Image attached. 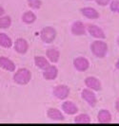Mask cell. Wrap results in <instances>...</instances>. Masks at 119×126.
Returning <instances> with one entry per match:
<instances>
[{
    "label": "cell",
    "instance_id": "30bf717a",
    "mask_svg": "<svg viewBox=\"0 0 119 126\" xmlns=\"http://www.w3.org/2000/svg\"><path fill=\"white\" fill-rule=\"evenodd\" d=\"M14 49L19 54H25L29 49V44L24 38H18L14 42Z\"/></svg>",
    "mask_w": 119,
    "mask_h": 126
},
{
    "label": "cell",
    "instance_id": "6da1fadb",
    "mask_svg": "<svg viewBox=\"0 0 119 126\" xmlns=\"http://www.w3.org/2000/svg\"><path fill=\"white\" fill-rule=\"evenodd\" d=\"M31 80V71L27 68H20L13 75L14 82H16L17 84H20V85H25L27 83H29Z\"/></svg>",
    "mask_w": 119,
    "mask_h": 126
},
{
    "label": "cell",
    "instance_id": "9c48e42d",
    "mask_svg": "<svg viewBox=\"0 0 119 126\" xmlns=\"http://www.w3.org/2000/svg\"><path fill=\"white\" fill-rule=\"evenodd\" d=\"M47 117H48V119L54 120V121H64L65 120V116L63 115L62 112L58 109H55V108L48 109Z\"/></svg>",
    "mask_w": 119,
    "mask_h": 126
},
{
    "label": "cell",
    "instance_id": "d6986e66",
    "mask_svg": "<svg viewBox=\"0 0 119 126\" xmlns=\"http://www.w3.org/2000/svg\"><path fill=\"white\" fill-rule=\"evenodd\" d=\"M0 46L2 47L9 48L13 46V42L11 40V38L7 35L6 33H0Z\"/></svg>",
    "mask_w": 119,
    "mask_h": 126
},
{
    "label": "cell",
    "instance_id": "cb8c5ba5",
    "mask_svg": "<svg viewBox=\"0 0 119 126\" xmlns=\"http://www.w3.org/2000/svg\"><path fill=\"white\" fill-rule=\"evenodd\" d=\"M111 11L119 13V0H113L111 2Z\"/></svg>",
    "mask_w": 119,
    "mask_h": 126
},
{
    "label": "cell",
    "instance_id": "277c9868",
    "mask_svg": "<svg viewBox=\"0 0 119 126\" xmlns=\"http://www.w3.org/2000/svg\"><path fill=\"white\" fill-rule=\"evenodd\" d=\"M70 90L69 86L65 85V84H59V85H56L54 86V88L52 90V93H53V96L58 99V100H66L68 97L70 96Z\"/></svg>",
    "mask_w": 119,
    "mask_h": 126
},
{
    "label": "cell",
    "instance_id": "ac0fdd59",
    "mask_svg": "<svg viewBox=\"0 0 119 126\" xmlns=\"http://www.w3.org/2000/svg\"><path fill=\"white\" fill-rule=\"evenodd\" d=\"M34 63H35V65L37 67H39L40 69H43V70H45L46 68H48L50 66L49 61L45 57H42V56L34 57Z\"/></svg>",
    "mask_w": 119,
    "mask_h": 126
},
{
    "label": "cell",
    "instance_id": "d4e9b609",
    "mask_svg": "<svg viewBox=\"0 0 119 126\" xmlns=\"http://www.w3.org/2000/svg\"><path fill=\"white\" fill-rule=\"evenodd\" d=\"M112 0H96V3L99 5V6H107L111 3Z\"/></svg>",
    "mask_w": 119,
    "mask_h": 126
},
{
    "label": "cell",
    "instance_id": "7a4b0ae2",
    "mask_svg": "<svg viewBox=\"0 0 119 126\" xmlns=\"http://www.w3.org/2000/svg\"><path fill=\"white\" fill-rule=\"evenodd\" d=\"M91 50L95 57L103 58L108 52V45L101 40H96L91 45Z\"/></svg>",
    "mask_w": 119,
    "mask_h": 126
},
{
    "label": "cell",
    "instance_id": "7c38bea8",
    "mask_svg": "<svg viewBox=\"0 0 119 126\" xmlns=\"http://www.w3.org/2000/svg\"><path fill=\"white\" fill-rule=\"evenodd\" d=\"M87 32V29L84 25V23H82L80 21H76L71 26V33L76 36H80V35H85Z\"/></svg>",
    "mask_w": 119,
    "mask_h": 126
},
{
    "label": "cell",
    "instance_id": "484cf974",
    "mask_svg": "<svg viewBox=\"0 0 119 126\" xmlns=\"http://www.w3.org/2000/svg\"><path fill=\"white\" fill-rule=\"evenodd\" d=\"M115 109H116V111L119 113V98L115 101Z\"/></svg>",
    "mask_w": 119,
    "mask_h": 126
},
{
    "label": "cell",
    "instance_id": "4316f807",
    "mask_svg": "<svg viewBox=\"0 0 119 126\" xmlns=\"http://www.w3.org/2000/svg\"><path fill=\"white\" fill-rule=\"evenodd\" d=\"M115 66H116V68H117V69H119V60L116 62V63H115Z\"/></svg>",
    "mask_w": 119,
    "mask_h": 126
},
{
    "label": "cell",
    "instance_id": "3957f363",
    "mask_svg": "<svg viewBox=\"0 0 119 126\" xmlns=\"http://www.w3.org/2000/svg\"><path fill=\"white\" fill-rule=\"evenodd\" d=\"M56 37V31L52 27H45L41 31V39L44 43L50 44L54 41Z\"/></svg>",
    "mask_w": 119,
    "mask_h": 126
},
{
    "label": "cell",
    "instance_id": "4fadbf2b",
    "mask_svg": "<svg viewBox=\"0 0 119 126\" xmlns=\"http://www.w3.org/2000/svg\"><path fill=\"white\" fill-rule=\"evenodd\" d=\"M58 75V69L55 65H50L48 68L43 70V77L48 81H53Z\"/></svg>",
    "mask_w": 119,
    "mask_h": 126
},
{
    "label": "cell",
    "instance_id": "9a60e30c",
    "mask_svg": "<svg viewBox=\"0 0 119 126\" xmlns=\"http://www.w3.org/2000/svg\"><path fill=\"white\" fill-rule=\"evenodd\" d=\"M0 66L3 69H6L8 71L13 72L15 70V64L13 61L7 57H0Z\"/></svg>",
    "mask_w": 119,
    "mask_h": 126
},
{
    "label": "cell",
    "instance_id": "5bb4252c",
    "mask_svg": "<svg viewBox=\"0 0 119 126\" xmlns=\"http://www.w3.org/2000/svg\"><path fill=\"white\" fill-rule=\"evenodd\" d=\"M97 120L99 121V123H102V124L110 123L112 121V114L109 110L102 109L97 114Z\"/></svg>",
    "mask_w": 119,
    "mask_h": 126
},
{
    "label": "cell",
    "instance_id": "44dd1931",
    "mask_svg": "<svg viewBox=\"0 0 119 126\" xmlns=\"http://www.w3.org/2000/svg\"><path fill=\"white\" fill-rule=\"evenodd\" d=\"M36 20V15L32 12H26L23 15H22V21L25 24H32L34 21Z\"/></svg>",
    "mask_w": 119,
    "mask_h": 126
},
{
    "label": "cell",
    "instance_id": "52a82bcc",
    "mask_svg": "<svg viewBox=\"0 0 119 126\" xmlns=\"http://www.w3.org/2000/svg\"><path fill=\"white\" fill-rule=\"evenodd\" d=\"M85 85L94 91H100L102 89L101 82L95 77H88L85 79Z\"/></svg>",
    "mask_w": 119,
    "mask_h": 126
},
{
    "label": "cell",
    "instance_id": "7402d4cb",
    "mask_svg": "<svg viewBox=\"0 0 119 126\" xmlns=\"http://www.w3.org/2000/svg\"><path fill=\"white\" fill-rule=\"evenodd\" d=\"M12 25V19L10 16H1L0 18V28L1 29H8Z\"/></svg>",
    "mask_w": 119,
    "mask_h": 126
},
{
    "label": "cell",
    "instance_id": "83f0119b",
    "mask_svg": "<svg viewBox=\"0 0 119 126\" xmlns=\"http://www.w3.org/2000/svg\"><path fill=\"white\" fill-rule=\"evenodd\" d=\"M118 45H119V39H118Z\"/></svg>",
    "mask_w": 119,
    "mask_h": 126
},
{
    "label": "cell",
    "instance_id": "f1b7e54d",
    "mask_svg": "<svg viewBox=\"0 0 119 126\" xmlns=\"http://www.w3.org/2000/svg\"><path fill=\"white\" fill-rule=\"evenodd\" d=\"M89 1H93V0H89Z\"/></svg>",
    "mask_w": 119,
    "mask_h": 126
},
{
    "label": "cell",
    "instance_id": "2e32d148",
    "mask_svg": "<svg viewBox=\"0 0 119 126\" xmlns=\"http://www.w3.org/2000/svg\"><path fill=\"white\" fill-rule=\"evenodd\" d=\"M81 13L89 19H97L99 18V13L96 10L91 7H86L81 9Z\"/></svg>",
    "mask_w": 119,
    "mask_h": 126
},
{
    "label": "cell",
    "instance_id": "ffe728a7",
    "mask_svg": "<svg viewBox=\"0 0 119 126\" xmlns=\"http://www.w3.org/2000/svg\"><path fill=\"white\" fill-rule=\"evenodd\" d=\"M91 117L87 114H80L74 118V122L77 124H89L91 123Z\"/></svg>",
    "mask_w": 119,
    "mask_h": 126
},
{
    "label": "cell",
    "instance_id": "5b68a950",
    "mask_svg": "<svg viewBox=\"0 0 119 126\" xmlns=\"http://www.w3.org/2000/svg\"><path fill=\"white\" fill-rule=\"evenodd\" d=\"M81 97L91 107H94L97 103V98L94 94V90H92V89H83L81 92Z\"/></svg>",
    "mask_w": 119,
    "mask_h": 126
},
{
    "label": "cell",
    "instance_id": "ba28073f",
    "mask_svg": "<svg viewBox=\"0 0 119 126\" xmlns=\"http://www.w3.org/2000/svg\"><path fill=\"white\" fill-rule=\"evenodd\" d=\"M87 31L94 38H97V39H105L106 38L105 32H103V30L99 28L98 26L89 25L87 27Z\"/></svg>",
    "mask_w": 119,
    "mask_h": 126
},
{
    "label": "cell",
    "instance_id": "8fae6325",
    "mask_svg": "<svg viewBox=\"0 0 119 126\" xmlns=\"http://www.w3.org/2000/svg\"><path fill=\"white\" fill-rule=\"evenodd\" d=\"M62 110L66 115H75L78 113V107L72 101H64L62 103Z\"/></svg>",
    "mask_w": 119,
    "mask_h": 126
},
{
    "label": "cell",
    "instance_id": "e0dca14e",
    "mask_svg": "<svg viewBox=\"0 0 119 126\" xmlns=\"http://www.w3.org/2000/svg\"><path fill=\"white\" fill-rule=\"evenodd\" d=\"M46 56L51 63H57L60 58V53L56 48H50L46 51Z\"/></svg>",
    "mask_w": 119,
    "mask_h": 126
},
{
    "label": "cell",
    "instance_id": "603a6c76",
    "mask_svg": "<svg viewBox=\"0 0 119 126\" xmlns=\"http://www.w3.org/2000/svg\"><path fill=\"white\" fill-rule=\"evenodd\" d=\"M28 4L31 9L38 10V9H40V7L42 5V1L41 0H28Z\"/></svg>",
    "mask_w": 119,
    "mask_h": 126
},
{
    "label": "cell",
    "instance_id": "8992f818",
    "mask_svg": "<svg viewBox=\"0 0 119 126\" xmlns=\"http://www.w3.org/2000/svg\"><path fill=\"white\" fill-rule=\"evenodd\" d=\"M73 66L75 69L80 72H84L89 68L90 62L87 58L85 57H77L73 60Z\"/></svg>",
    "mask_w": 119,
    "mask_h": 126
}]
</instances>
